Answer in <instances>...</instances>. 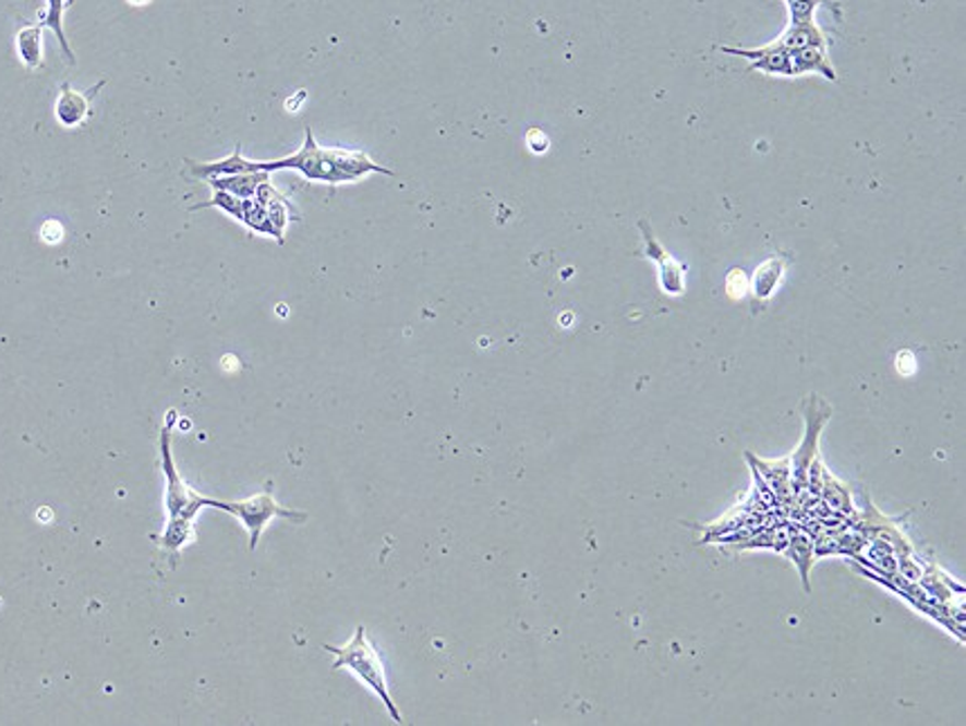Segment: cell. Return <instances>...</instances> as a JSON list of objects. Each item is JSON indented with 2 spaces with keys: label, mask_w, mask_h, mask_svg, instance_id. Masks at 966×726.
I'll return each mask as SVG.
<instances>
[{
  "label": "cell",
  "mask_w": 966,
  "mask_h": 726,
  "mask_svg": "<svg viewBox=\"0 0 966 726\" xmlns=\"http://www.w3.org/2000/svg\"><path fill=\"white\" fill-rule=\"evenodd\" d=\"M188 167H190V173L198 180L234 176V173H250V171H266V173L297 171V173H302L306 180H313V183H324V185L358 183V180L366 178L369 173L396 176L391 169L371 160V156L364 152H351V149H340V147H333V149L319 147L311 129H306V140L302 144V149L290 154V156H283L279 160H270V162L247 160V158H243L241 147L237 144L234 154L228 158H222L218 162L188 160Z\"/></svg>",
  "instance_id": "cell-1"
},
{
  "label": "cell",
  "mask_w": 966,
  "mask_h": 726,
  "mask_svg": "<svg viewBox=\"0 0 966 726\" xmlns=\"http://www.w3.org/2000/svg\"><path fill=\"white\" fill-rule=\"evenodd\" d=\"M176 410L167 414V423L160 429V468L165 475V508H167V527L154 540L162 549L178 556L188 544L194 542L196 529L194 522L203 508H209V497L196 493L178 473L173 452H171V427L176 421Z\"/></svg>",
  "instance_id": "cell-2"
},
{
  "label": "cell",
  "mask_w": 966,
  "mask_h": 726,
  "mask_svg": "<svg viewBox=\"0 0 966 726\" xmlns=\"http://www.w3.org/2000/svg\"><path fill=\"white\" fill-rule=\"evenodd\" d=\"M324 650L336 657L330 664L333 670H349L351 675H355L369 691H374L381 698L391 719L396 724H402V715L391 698L387 668L383 664V657L374 639L369 637L364 626H358L355 634L345 645H324Z\"/></svg>",
  "instance_id": "cell-3"
},
{
  "label": "cell",
  "mask_w": 966,
  "mask_h": 726,
  "mask_svg": "<svg viewBox=\"0 0 966 726\" xmlns=\"http://www.w3.org/2000/svg\"><path fill=\"white\" fill-rule=\"evenodd\" d=\"M209 508H216V511H226L230 516H234L243 529L250 535V552H254L258 547V540H262L264 531L268 529V524L277 518L294 522V524H304L309 520V513L297 511V508H288L281 506L275 499L273 493V482H266L264 488L245 497V499H234V501H226V499H214L209 497Z\"/></svg>",
  "instance_id": "cell-4"
},
{
  "label": "cell",
  "mask_w": 966,
  "mask_h": 726,
  "mask_svg": "<svg viewBox=\"0 0 966 726\" xmlns=\"http://www.w3.org/2000/svg\"><path fill=\"white\" fill-rule=\"evenodd\" d=\"M802 414H805V437H802V444L798 446L794 459H789L794 486L798 493L807 486L811 461L816 457V450H819L821 432L832 416V406L819 394H809L802 401Z\"/></svg>",
  "instance_id": "cell-5"
},
{
  "label": "cell",
  "mask_w": 966,
  "mask_h": 726,
  "mask_svg": "<svg viewBox=\"0 0 966 726\" xmlns=\"http://www.w3.org/2000/svg\"><path fill=\"white\" fill-rule=\"evenodd\" d=\"M209 207H216V209H220V211H226L228 216H232L234 221H239L241 226H245L250 232L264 234V237H270V239L283 243V234L275 228V223H273V219H270L268 209H266L262 203H258L256 198H237V196H232V194H228V192L214 190V194H212L209 201L190 207V211L209 209Z\"/></svg>",
  "instance_id": "cell-6"
},
{
  "label": "cell",
  "mask_w": 966,
  "mask_h": 726,
  "mask_svg": "<svg viewBox=\"0 0 966 726\" xmlns=\"http://www.w3.org/2000/svg\"><path fill=\"white\" fill-rule=\"evenodd\" d=\"M639 230H641V237L645 243V257L659 266V283H661L663 293L673 295V298L684 295L686 293V266H681L673 257V254L659 243L656 234L652 232L650 221L641 219Z\"/></svg>",
  "instance_id": "cell-7"
},
{
  "label": "cell",
  "mask_w": 966,
  "mask_h": 726,
  "mask_svg": "<svg viewBox=\"0 0 966 726\" xmlns=\"http://www.w3.org/2000/svg\"><path fill=\"white\" fill-rule=\"evenodd\" d=\"M106 82H99L97 86H93L88 93H77L70 84L61 86V97L55 106V113L61 126L72 129L84 124L90 116H93V99L95 95L101 90Z\"/></svg>",
  "instance_id": "cell-8"
},
{
  "label": "cell",
  "mask_w": 966,
  "mask_h": 726,
  "mask_svg": "<svg viewBox=\"0 0 966 726\" xmlns=\"http://www.w3.org/2000/svg\"><path fill=\"white\" fill-rule=\"evenodd\" d=\"M787 264L789 262H787L785 254H775V257H771V259H766L764 264L758 266V270L753 273L751 283H749V290H751V295H753L756 302L766 304L773 298L780 281L785 279Z\"/></svg>",
  "instance_id": "cell-9"
},
{
  "label": "cell",
  "mask_w": 966,
  "mask_h": 726,
  "mask_svg": "<svg viewBox=\"0 0 966 726\" xmlns=\"http://www.w3.org/2000/svg\"><path fill=\"white\" fill-rule=\"evenodd\" d=\"M775 48L785 52H798L805 48H828L825 32L813 23H789V27L773 41Z\"/></svg>",
  "instance_id": "cell-10"
},
{
  "label": "cell",
  "mask_w": 966,
  "mask_h": 726,
  "mask_svg": "<svg viewBox=\"0 0 966 726\" xmlns=\"http://www.w3.org/2000/svg\"><path fill=\"white\" fill-rule=\"evenodd\" d=\"M264 180H270V173H266V171H250V173L209 178V180H205V183L212 190L228 192V194H232L237 198H254L258 185H262Z\"/></svg>",
  "instance_id": "cell-11"
},
{
  "label": "cell",
  "mask_w": 966,
  "mask_h": 726,
  "mask_svg": "<svg viewBox=\"0 0 966 726\" xmlns=\"http://www.w3.org/2000/svg\"><path fill=\"white\" fill-rule=\"evenodd\" d=\"M785 549H787L789 560L798 567L802 588L809 594L811 592L809 571H811V565H813V558H816V542H813V537L807 531H802V529H794Z\"/></svg>",
  "instance_id": "cell-12"
},
{
  "label": "cell",
  "mask_w": 966,
  "mask_h": 726,
  "mask_svg": "<svg viewBox=\"0 0 966 726\" xmlns=\"http://www.w3.org/2000/svg\"><path fill=\"white\" fill-rule=\"evenodd\" d=\"M16 50L21 61L34 70L44 63V25H27L16 36Z\"/></svg>",
  "instance_id": "cell-13"
},
{
  "label": "cell",
  "mask_w": 966,
  "mask_h": 726,
  "mask_svg": "<svg viewBox=\"0 0 966 726\" xmlns=\"http://www.w3.org/2000/svg\"><path fill=\"white\" fill-rule=\"evenodd\" d=\"M821 477H823V499H825V506H828V511L830 513H834V516H841V518H854L857 516V511H854V504H852V497H849V491L841 484V482H836L828 470L823 468V473H821Z\"/></svg>",
  "instance_id": "cell-14"
},
{
  "label": "cell",
  "mask_w": 966,
  "mask_h": 726,
  "mask_svg": "<svg viewBox=\"0 0 966 726\" xmlns=\"http://www.w3.org/2000/svg\"><path fill=\"white\" fill-rule=\"evenodd\" d=\"M792 537V529L787 524L777 527V529H766L762 533H758L756 537H751L745 547L747 549H773V552H785L787 542Z\"/></svg>",
  "instance_id": "cell-15"
},
{
  "label": "cell",
  "mask_w": 966,
  "mask_h": 726,
  "mask_svg": "<svg viewBox=\"0 0 966 726\" xmlns=\"http://www.w3.org/2000/svg\"><path fill=\"white\" fill-rule=\"evenodd\" d=\"M789 10V23H813V14L821 5H828L838 14V5L832 0H785Z\"/></svg>",
  "instance_id": "cell-16"
}]
</instances>
